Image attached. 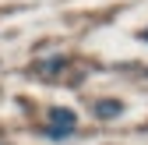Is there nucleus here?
Returning <instances> with one entry per match:
<instances>
[{
  "instance_id": "f257e3e1",
  "label": "nucleus",
  "mask_w": 148,
  "mask_h": 145,
  "mask_svg": "<svg viewBox=\"0 0 148 145\" xmlns=\"http://www.w3.org/2000/svg\"><path fill=\"white\" fill-rule=\"evenodd\" d=\"M46 120H49V135L53 138H67V135H74V128H78L74 110H64V106H49Z\"/></svg>"
},
{
  "instance_id": "f03ea898",
  "label": "nucleus",
  "mask_w": 148,
  "mask_h": 145,
  "mask_svg": "<svg viewBox=\"0 0 148 145\" xmlns=\"http://www.w3.org/2000/svg\"><path fill=\"white\" fill-rule=\"evenodd\" d=\"M120 113H123V103H116V99L95 103V117H102V120H113V117H120Z\"/></svg>"
}]
</instances>
